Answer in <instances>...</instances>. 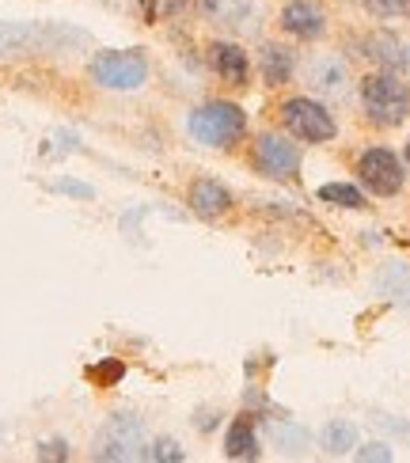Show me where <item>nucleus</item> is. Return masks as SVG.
Instances as JSON below:
<instances>
[{
	"mask_svg": "<svg viewBox=\"0 0 410 463\" xmlns=\"http://www.w3.org/2000/svg\"><path fill=\"white\" fill-rule=\"evenodd\" d=\"M224 452L228 459H259L262 449H259V433H255V421L251 418H236L224 433Z\"/></svg>",
	"mask_w": 410,
	"mask_h": 463,
	"instance_id": "obj_14",
	"label": "nucleus"
},
{
	"mask_svg": "<svg viewBox=\"0 0 410 463\" xmlns=\"http://www.w3.org/2000/svg\"><path fill=\"white\" fill-rule=\"evenodd\" d=\"M281 126L292 133V141H308V145H323V141H335V118L330 110L316 99H285L281 103Z\"/></svg>",
	"mask_w": 410,
	"mask_h": 463,
	"instance_id": "obj_5",
	"label": "nucleus"
},
{
	"mask_svg": "<svg viewBox=\"0 0 410 463\" xmlns=\"http://www.w3.org/2000/svg\"><path fill=\"white\" fill-rule=\"evenodd\" d=\"M319 202L338 205V209H365V194L354 183H327V186H319Z\"/></svg>",
	"mask_w": 410,
	"mask_h": 463,
	"instance_id": "obj_19",
	"label": "nucleus"
},
{
	"mask_svg": "<svg viewBox=\"0 0 410 463\" xmlns=\"http://www.w3.org/2000/svg\"><path fill=\"white\" fill-rule=\"evenodd\" d=\"M358 179H361V186L368 190V194L396 198L399 190L406 186V167H403V160L396 156L392 148H368V152H361V160H358Z\"/></svg>",
	"mask_w": 410,
	"mask_h": 463,
	"instance_id": "obj_6",
	"label": "nucleus"
},
{
	"mask_svg": "<svg viewBox=\"0 0 410 463\" xmlns=\"http://www.w3.org/2000/svg\"><path fill=\"white\" fill-rule=\"evenodd\" d=\"M365 8L373 12L377 19H396L410 12V0H365Z\"/></svg>",
	"mask_w": 410,
	"mask_h": 463,
	"instance_id": "obj_20",
	"label": "nucleus"
},
{
	"mask_svg": "<svg viewBox=\"0 0 410 463\" xmlns=\"http://www.w3.org/2000/svg\"><path fill=\"white\" fill-rule=\"evenodd\" d=\"M202 15H209L213 24H243L251 15V0H198Z\"/></svg>",
	"mask_w": 410,
	"mask_h": 463,
	"instance_id": "obj_17",
	"label": "nucleus"
},
{
	"mask_svg": "<svg viewBox=\"0 0 410 463\" xmlns=\"http://www.w3.org/2000/svg\"><path fill=\"white\" fill-rule=\"evenodd\" d=\"M377 288H380L384 297H392L396 304L410 307V266H406V262L384 266V269H380V278H377Z\"/></svg>",
	"mask_w": 410,
	"mask_h": 463,
	"instance_id": "obj_16",
	"label": "nucleus"
},
{
	"mask_svg": "<svg viewBox=\"0 0 410 463\" xmlns=\"http://www.w3.org/2000/svg\"><path fill=\"white\" fill-rule=\"evenodd\" d=\"M361 53L384 72H399L403 76L410 69V43L399 38L396 31H373L361 43Z\"/></svg>",
	"mask_w": 410,
	"mask_h": 463,
	"instance_id": "obj_9",
	"label": "nucleus"
},
{
	"mask_svg": "<svg viewBox=\"0 0 410 463\" xmlns=\"http://www.w3.org/2000/svg\"><path fill=\"white\" fill-rule=\"evenodd\" d=\"M72 43H88L84 31L65 27H38V24H0V53H46L65 50Z\"/></svg>",
	"mask_w": 410,
	"mask_h": 463,
	"instance_id": "obj_4",
	"label": "nucleus"
},
{
	"mask_svg": "<svg viewBox=\"0 0 410 463\" xmlns=\"http://www.w3.org/2000/svg\"><path fill=\"white\" fill-rule=\"evenodd\" d=\"M209 65L224 84H236V88H243L247 76H251V61L236 43H213L209 46Z\"/></svg>",
	"mask_w": 410,
	"mask_h": 463,
	"instance_id": "obj_12",
	"label": "nucleus"
},
{
	"mask_svg": "<svg viewBox=\"0 0 410 463\" xmlns=\"http://www.w3.org/2000/svg\"><path fill=\"white\" fill-rule=\"evenodd\" d=\"M255 164L270 179H292L300 171V148L278 133H262L255 141Z\"/></svg>",
	"mask_w": 410,
	"mask_h": 463,
	"instance_id": "obj_8",
	"label": "nucleus"
},
{
	"mask_svg": "<svg viewBox=\"0 0 410 463\" xmlns=\"http://www.w3.org/2000/svg\"><path fill=\"white\" fill-rule=\"evenodd\" d=\"M91 80L110 91H137L148 80V57L141 50H103L91 57Z\"/></svg>",
	"mask_w": 410,
	"mask_h": 463,
	"instance_id": "obj_3",
	"label": "nucleus"
},
{
	"mask_svg": "<svg viewBox=\"0 0 410 463\" xmlns=\"http://www.w3.org/2000/svg\"><path fill=\"white\" fill-rule=\"evenodd\" d=\"M361 107L373 126L396 129L410 118V84L399 72H373L361 80Z\"/></svg>",
	"mask_w": 410,
	"mask_h": 463,
	"instance_id": "obj_1",
	"label": "nucleus"
},
{
	"mask_svg": "<svg viewBox=\"0 0 410 463\" xmlns=\"http://www.w3.org/2000/svg\"><path fill=\"white\" fill-rule=\"evenodd\" d=\"M292 65H297V57H292L289 46H281V43H266V46H262V80H266L270 88L289 84Z\"/></svg>",
	"mask_w": 410,
	"mask_h": 463,
	"instance_id": "obj_15",
	"label": "nucleus"
},
{
	"mask_svg": "<svg viewBox=\"0 0 410 463\" xmlns=\"http://www.w3.org/2000/svg\"><path fill=\"white\" fill-rule=\"evenodd\" d=\"M308 76H311V88L323 91V95H330V99H342V95H346L349 69H346L342 57H335V53H319L316 61L308 65Z\"/></svg>",
	"mask_w": 410,
	"mask_h": 463,
	"instance_id": "obj_11",
	"label": "nucleus"
},
{
	"mask_svg": "<svg viewBox=\"0 0 410 463\" xmlns=\"http://www.w3.org/2000/svg\"><path fill=\"white\" fill-rule=\"evenodd\" d=\"M281 31L292 34V38H304V43H316V38H323L327 31V15L319 5H311V0H289V5L281 8Z\"/></svg>",
	"mask_w": 410,
	"mask_h": 463,
	"instance_id": "obj_10",
	"label": "nucleus"
},
{
	"mask_svg": "<svg viewBox=\"0 0 410 463\" xmlns=\"http://www.w3.org/2000/svg\"><path fill=\"white\" fill-rule=\"evenodd\" d=\"M145 445V430L133 414H119L107 421V430L100 433V449H95V459H133L141 456Z\"/></svg>",
	"mask_w": 410,
	"mask_h": 463,
	"instance_id": "obj_7",
	"label": "nucleus"
},
{
	"mask_svg": "<svg viewBox=\"0 0 410 463\" xmlns=\"http://www.w3.org/2000/svg\"><path fill=\"white\" fill-rule=\"evenodd\" d=\"M190 209L198 217L213 221V217H224L232 209V194L228 186H221L217 179H194L190 183Z\"/></svg>",
	"mask_w": 410,
	"mask_h": 463,
	"instance_id": "obj_13",
	"label": "nucleus"
},
{
	"mask_svg": "<svg viewBox=\"0 0 410 463\" xmlns=\"http://www.w3.org/2000/svg\"><path fill=\"white\" fill-rule=\"evenodd\" d=\"M323 449L335 452V456L354 452V449H358V430L349 426V421H342V418L327 421V430H323Z\"/></svg>",
	"mask_w": 410,
	"mask_h": 463,
	"instance_id": "obj_18",
	"label": "nucleus"
},
{
	"mask_svg": "<svg viewBox=\"0 0 410 463\" xmlns=\"http://www.w3.org/2000/svg\"><path fill=\"white\" fill-rule=\"evenodd\" d=\"M186 129H190L194 141H202L209 148H228V145H236L247 133V114L236 103L213 99V103H202L198 110L190 114Z\"/></svg>",
	"mask_w": 410,
	"mask_h": 463,
	"instance_id": "obj_2",
	"label": "nucleus"
},
{
	"mask_svg": "<svg viewBox=\"0 0 410 463\" xmlns=\"http://www.w3.org/2000/svg\"><path fill=\"white\" fill-rule=\"evenodd\" d=\"M122 361H103V364H95V369H88V376L95 383H114V380H122Z\"/></svg>",
	"mask_w": 410,
	"mask_h": 463,
	"instance_id": "obj_22",
	"label": "nucleus"
},
{
	"mask_svg": "<svg viewBox=\"0 0 410 463\" xmlns=\"http://www.w3.org/2000/svg\"><path fill=\"white\" fill-rule=\"evenodd\" d=\"M403 156H406V167H410V137H406V148H403Z\"/></svg>",
	"mask_w": 410,
	"mask_h": 463,
	"instance_id": "obj_26",
	"label": "nucleus"
},
{
	"mask_svg": "<svg viewBox=\"0 0 410 463\" xmlns=\"http://www.w3.org/2000/svg\"><path fill=\"white\" fill-rule=\"evenodd\" d=\"M148 459H160V463H183L186 456H183V449L175 445V440H156L152 445V452H145Z\"/></svg>",
	"mask_w": 410,
	"mask_h": 463,
	"instance_id": "obj_21",
	"label": "nucleus"
},
{
	"mask_svg": "<svg viewBox=\"0 0 410 463\" xmlns=\"http://www.w3.org/2000/svg\"><path fill=\"white\" fill-rule=\"evenodd\" d=\"M358 459H392V449H387V445H365L361 452H358Z\"/></svg>",
	"mask_w": 410,
	"mask_h": 463,
	"instance_id": "obj_24",
	"label": "nucleus"
},
{
	"mask_svg": "<svg viewBox=\"0 0 410 463\" xmlns=\"http://www.w3.org/2000/svg\"><path fill=\"white\" fill-rule=\"evenodd\" d=\"M62 194H76V198H91V186H81V183H57Z\"/></svg>",
	"mask_w": 410,
	"mask_h": 463,
	"instance_id": "obj_25",
	"label": "nucleus"
},
{
	"mask_svg": "<svg viewBox=\"0 0 410 463\" xmlns=\"http://www.w3.org/2000/svg\"><path fill=\"white\" fill-rule=\"evenodd\" d=\"M38 459H69L65 440H46V445H38Z\"/></svg>",
	"mask_w": 410,
	"mask_h": 463,
	"instance_id": "obj_23",
	"label": "nucleus"
}]
</instances>
